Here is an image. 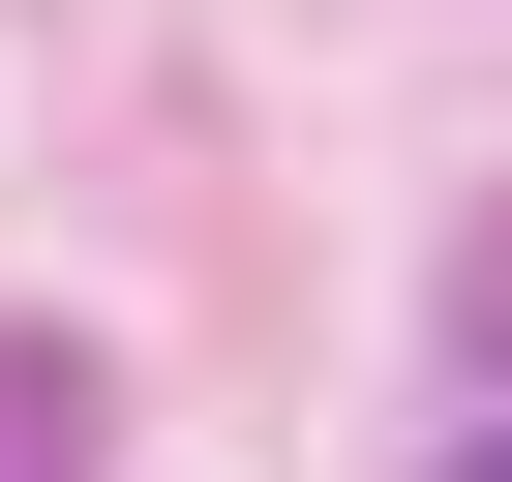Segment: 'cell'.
Returning <instances> with one entry per match:
<instances>
[{
    "label": "cell",
    "instance_id": "obj_3",
    "mask_svg": "<svg viewBox=\"0 0 512 482\" xmlns=\"http://www.w3.org/2000/svg\"><path fill=\"white\" fill-rule=\"evenodd\" d=\"M452 482H512V422H482V452H452Z\"/></svg>",
    "mask_w": 512,
    "mask_h": 482
},
{
    "label": "cell",
    "instance_id": "obj_2",
    "mask_svg": "<svg viewBox=\"0 0 512 482\" xmlns=\"http://www.w3.org/2000/svg\"><path fill=\"white\" fill-rule=\"evenodd\" d=\"M452 302H482V362H512V241H482V272H452Z\"/></svg>",
    "mask_w": 512,
    "mask_h": 482
},
{
    "label": "cell",
    "instance_id": "obj_1",
    "mask_svg": "<svg viewBox=\"0 0 512 482\" xmlns=\"http://www.w3.org/2000/svg\"><path fill=\"white\" fill-rule=\"evenodd\" d=\"M91 452V332H31V302H0V482H61Z\"/></svg>",
    "mask_w": 512,
    "mask_h": 482
}]
</instances>
